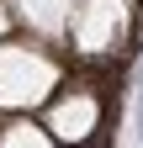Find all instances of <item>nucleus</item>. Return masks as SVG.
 Wrapping results in <instances>:
<instances>
[{
	"label": "nucleus",
	"instance_id": "nucleus-1",
	"mask_svg": "<svg viewBox=\"0 0 143 148\" xmlns=\"http://www.w3.org/2000/svg\"><path fill=\"white\" fill-rule=\"evenodd\" d=\"M58 85V64L37 48H0V106H37Z\"/></svg>",
	"mask_w": 143,
	"mask_h": 148
},
{
	"label": "nucleus",
	"instance_id": "nucleus-2",
	"mask_svg": "<svg viewBox=\"0 0 143 148\" xmlns=\"http://www.w3.org/2000/svg\"><path fill=\"white\" fill-rule=\"evenodd\" d=\"M122 21H127V5L122 0H80L69 27H74V42L85 53H106L122 37Z\"/></svg>",
	"mask_w": 143,
	"mask_h": 148
},
{
	"label": "nucleus",
	"instance_id": "nucleus-3",
	"mask_svg": "<svg viewBox=\"0 0 143 148\" xmlns=\"http://www.w3.org/2000/svg\"><path fill=\"white\" fill-rule=\"evenodd\" d=\"M96 116H101V106H96V95H69V101H58L53 106V116H48V138H64V143H80V138H90L96 132Z\"/></svg>",
	"mask_w": 143,
	"mask_h": 148
},
{
	"label": "nucleus",
	"instance_id": "nucleus-4",
	"mask_svg": "<svg viewBox=\"0 0 143 148\" xmlns=\"http://www.w3.org/2000/svg\"><path fill=\"white\" fill-rule=\"evenodd\" d=\"M16 5H21V16H27L37 32H58L80 0H16Z\"/></svg>",
	"mask_w": 143,
	"mask_h": 148
},
{
	"label": "nucleus",
	"instance_id": "nucleus-5",
	"mask_svg": "<svg viewBox=\"0 0 143 148\" xmlns=\"http://www.w3.org/2000/svg\"><path fill=\"white\" fill-rule=\"evenodd\" d=\"M0 148H53V138H48V127L16 122V127H6V132H0Z\"/></svg>",
	"mask_w": 143,
	"mask_h": 148
},
{
	"label": "nucleus",
	"instance_id": "nucleus-6",
	"mask_svg": "<svg viewBox=\"0 0 143 148\" xmlns=\"http://www.w3.org/2000/svg\"><path fill=\"white\" fill-rule=\"evenodd\" d=\"M0 27H6V11H0Z\"/></svg>",
	"mask_w": 143,
	"mask_h": 148
}]
</instances>
